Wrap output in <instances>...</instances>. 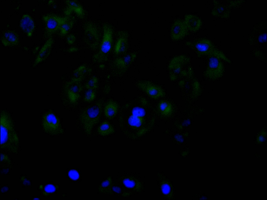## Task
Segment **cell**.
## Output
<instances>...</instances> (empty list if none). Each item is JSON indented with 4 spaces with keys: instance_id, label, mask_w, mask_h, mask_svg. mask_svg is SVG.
<instances>
[{
    "instance_id": "e0dca14e",
    "label": "cell",
    "mask_w": 267,
    "mask_h": 200,
    "mask_svg": "<svg viewBox=\"0 0 267 200\" xmlns=\"http://www.w3.org/2000/svg\"><path fill=\"white\" fill-rule=\"evenodd\" d=\"M65 2L67 7L64 10V13L66 16H70L71 13L74 12L80 18H83L84 17V10L80 4L76 1H66Z\"/></svg>"
},
{
    "instance_id": "ba28073f",
    "label": "cell",
    "mask_w": 267,
    "mask_h": 200,
    "mask_svg": "<svg viewBox=\"0 0 267 200\" xmlns=\"http://www.w3.org/2000/svg\"><path fill=\"white\" fill-rule=\"evenodd\" d=\"M71 16L61 17L54 15L48 14L43 17L45 24V35L50 38L59 29L61 25L66 21Z\"/></svg>"
},
{
    "instance_id": "44dd1931",
    "label": "cell",
    "mask_w": 267,
    "mask_h": 200,
    "mask_svg": "<svg viewBox=\"0 0 267 200\" xmlns=\"http://www.w3.org/2000/svg\"><path fill=\"white\" fill-rule=\"evenodd\" d=\"M184 22L188 30L193 32L198 30L202 23L201 20L198 17L190 14L185 16Z\"/></svg>"
},
{
    "instance_id": "4dcf8cb0",
    "label": "cell",
    "mask_w": 267,
    "mask_h": 200,
    "mask_svg": "<svg viewBox=\"0 0 267 200\" xmlns=\"http://www.w3.org/2000/svg\"><path fill=\"white\" fill-rule=\"evenodd\" d=\"M68 176L72 180H76L79 177L78 172L74 170H70L68 172Z\"/></svg>"
},
{
    "instance_id": "7a4b0ae2",
    "label": "cell",
    "mask_w": 267,
    "mask_h": 200,
    "mask_svg": "<svg viewBox=\"0 0 267 200\" xmlns=\"http://www.w3.org/2000/svg\"><path fill=\"white\" fill-rule=\"evenodd\" d=\"M0 119L1 147L16 152L19 148V141L12 118L8 111L2 110Z\"/></svg>"
},
{
    "instance_id": "4316f807",
    "label": "cell",
    "mask_w": 267,
    "mask_h": 200,
    "mask_svg": "<svg viewBox=\"0 0 267 200\" xmlns=\"http://www.w3.org/2000/svg\"><path fill=\"white\" fill-rule=\"evenodd\" d=\"M74 22V17L70 16L66 21L61 25L59 29L61 36H64L69 33L73 27Z\"/></svg>"
},
{
    "instance_id": "83f0119b",
    "label": "cell",
    "mask_w": 267,
    "mask_h": 200,
    "mask_svg": "<svg viewBox=\"0 0 267 200\" xmlns=\"http://www.w3.org/2000/svg\"><path fill=\"white\" fill-rule=\"evenodd\" d=\"M158 108L161 114L166 116L169 115L172 111V107L171 104L165 101H161L158 104Z\"/></svg>"
},
{
    "instance_id": "5bb4252c",
    "label": "cell",
    "mask_w": 267,
    "mask_h": 200,
    "mask_svg": "<svg viewBox=\"0 0 267 200\" xmlns=\"http://www.w3.org/2000/svg\"><path fill=\"white\" fill-rule=\"evenodd\" d=\"M82 87L80 82L71 80L67 82L65 90L70 102L72 104L76 103L80 97V93Z\"/></svg>"
},
{
    "instance_id": "e575fe53",
    "label": "cell",
    "mask_w": 267,
    "mask_h": 200,
    "mask_svg": "<svg viewBox=\"0 0 267 200\" xmlns=\"http://www.w3.org/2000/svg\"><path fill=\"white\" fill-rule=\"evenodd\" d=\"M33 199H40L39 198H33Z\"/></svg>"
},
{
    "instance_id": "ffe728a7",
    "label": "cell",
    "mask_w": 267,
    "mask_h": 200,
    "mask_svg": "<svg viewBox=\"0 0 267 200\" xmlns=\"http://www.w3.org/2000/svg\"><path fill=\"white\" fill-rule=\"evenodd\" d=\"M1 41L5 46H16L19 43V37L17 33L14 31L7 30L3 34Z\"/></svg>"
},
{
    "instance_id": "d6986e66",
    "label": "cell",
    "mask_w": 267,
    "mask_h": 200,
    "mask_svg": "<svg viewBox=\"0 0 267 200\" xmlns=\"http://www.w3.org/2000/svg\"><path fill=\"white\" fill-rule=\"evenodd\" d=\"M20 26L29 37L32 35L35 28V25L31 17L29 15L25 14L22 17Z\"/></svg>"
},
{
    "instance_id": "d4e9b609",
    "label": "cell",
    "mask_w": 267,
    "mask_h": 200,
    "mask_svg": "<svg viewBox=\"0 0 267 200\" xmlns=\"http://www.w3.org/2000/svg\"><path fill=\"white\" fill-rule=\"evenodd\" d=\"M52 37L49 38L41 48L36 59V61L39 62L46 59L49 55L53 43Z\"/></svg>"
},
{
    "instance_id": "6da1fadb",
    "label": "cell",
    "mask_w": 267,
    "mask_h": 200,
    "mask_svg": "<svg viewBox=\"0 0 267 200\" xmlns=\"http://www.w3.org/2000/svg\"><path fill=\"white\" fill-rule=\"evenodd\" d=\"M137 102L124 107L121 111L119 118L121 131L127 137L133 139L149 131L155 120L152 110L145 99L140 98Z\"/></svg>"
},
{
    "instance_id": "7402d4cb",
    "label": "cell",
    "mask_w": 267,
    "mask_h": 200,
    "mask_svg": "<svg viewBox=\"0 0 267 200\" xmlns=\"http://www.w3.org/2000/svg\"><path fill=\"white\" fill-rule=\"evenodd\" d=\"M92 70L85 65H82L75 70L73 71L71 80L80 82L90 73Z\"/></svg>"
},
{
    "instance_id": "7c38bea8",
    "label": "cell",
    "mask_w": 267,
    "mask_h": 200,
    "mask_svg": "<svg viewBox=\"0 0 267 200\" xmlns=\"http://www.w3.org/2000/svg\"><path fill=\"white\" fill-rule=\"evenodd\" d=\"M118 180L122 185L134 192L142 191L143 189V185L142 181L132 174H125L121 175Z\"/></svg>"
},
{
    "instance_id": "9c48e42d",
    "label": "cell",
    "mask_w": 267,
    "mask_h": 200,
    "mask_svg": "<svg viewBox=\"0 0 267 200\" xmlns=\"http://www.w3.org/2000/svg\"><path fill=\"white\" fill-rule=\"evenodd\" d=\"M84 39L86 43L93 50L98 48L100 44V37L98 29L92 22H88L84 26Z\"/></svg>"
},
{
    "instance_id": "9a60e30c",
    "label": "cell",
    "mask_w": 267,
    "mask_h": 200,
    "mask_svg": "<svg viewBox=\"0 0 267 200\" xmlns=\"http://www.w3.org/2000/svg\"><path fill=\"white\" fill-rule=\"evenodd\" d=\"M188 33V29L184 21L177 20L173 24L171 29L172 39L174 40L181 39Z\"/></svg>"
},
{
    "instance_id": "8992f818",
    "label": "cell",
    "mask_w": 267,
    "mask_h": 200,
    "mask_svg": "<svg viewBox=\"0 0 267 200\" xmlns=\"http://www.w3.org/2000/svg\"><path fill=\"white\" fill-rule=\"evenodd\" d=\"M193 49L199 56L207 55L214 56L229 63L231 61L221 51L216 48L212 43L208 40L202 39L191 44Z\"/></svg>"
},
{
    "instance_id": "4fadbf2b",
    "label": "cell",
    "mask_w": 267,
    "mask_h": 200,
    "mask_svg": "<svg viewBox=\"0 0 267 200\" xmlns=\"http://www.w3.org/2000/svg\"><path fill=\"white\" fill-rule=\"evenodd\" d=\"M136 85L138 88L153 98L156 99L163 96L164 95V92L162 88L150 81H140L138 82Z\"/></svg>"
},
{
    "instance_id": "3957f363",
    "label": "cell",
    "mask_w": 267,
    "mask_h": 200,
    "mask_svg": "<svg viewBox=\"0 0 267 200\" xmlns=\"http://www.w3.org/2000/svg\"><path fill=\"white\" fill-rule=\"evenodd\" d=\"M102 102L99 101L88 107L82 112L80 116L81 123L85 133L90 135L94 127L99 122L102 110Z\"/></svg>"
},
{
    "instance_id": "603a6c76",
    "label": "cell",
    "mask_w": 267,
    "mask_h": 200,
    "mask_svg": "<svg viewBox=\"0 0 267 200\" xmlns=\"http://www.w3.org/2000/svg\"><path fill=\"white\" fill-rule=\"evenodd\" d=\"M118 106L115 101L110 100L105 105L104 109V113L105 117L109 119L114 118L118 112Z\"/></svg>"
},
{
    "instance_id": "2e32d148",
    "label": "cell",
    "mask_w": 267,
    "mask_h": 200,
    "mask_svg": "<svg viewBox=\"0 0 267 200\" xmlns=\"http://www.w3.org/2000/svg\"><path fill=\"white\" fill-rule=\"evenodd\" d=\"M118 38L114 48V52L117 55L125 53L128 48V34L125 30L118 32Z\"/></svg>"
},
{
    "instance_id": "277c9868",
    "label": "cell",
    "mask_w": 267,
    "mask_h": 200,
    "mask_svg": "<svg viewBox=\"0 0 267 200\" xmlns=\"http://www.w3.org/2000/svg\"><path fill=\"white\" fill-rule=\"evenodd\" d=\"M103 29V37L99 51L93 57V61L95 63L106 61L113 46V30L112 26L108 24L104 23Z\"/></svg>"
},
{
    "instance_id": "52a82bcc",
    "label": "cell",
    "mask_w": 267,
    "mask_h": 200,
    "mask_svg": "<svg viewBox=\"0 0 267 200\" xmlns=\"http://www.w3.org/2000/svg\"><path fill=\"white\" fill-rule=\"evenodd\" d=\"M41 123L44 131L49 134L57 135L64 133L59 118L52 111H48L43 115Z\"/></svg>"
},
{
    "instance_id": "f546056e",
    "label": "cell",
    "mask_w": 267,
    "mask_h": 200,
    "mask_svg": "<svg viewBox=\"0 0 267 200\" xmlns=\"http://www.w3.org/2000/svg\"><path fill=\"white\" fill-rule=\"evenodd\" d=\"M96 94L93 90H88L85 95L84 100L86 102H90L93 101L95 98Z\"/></svg>"
},
{
    "instance_id": "d6a6232c",
    "label": "cell",
    "mask_w": 267,
    "mask_h": 200,
    "mask_svg": "<svg viewBox=\"0 0 267 200\" xmlns=\"http://www.w3.org/2000/svg\"><path fill=\"white\" fill-rule=\"evenodd\" d=\"M67 39V42L69 44H71L75 42L76 40V38L74 35L71 34L68 36Z\"/></svg>"
},
{
    "instance_id": "836d02e7",
    "label": "cell",
    "mask_w": 267,
    "mask_h": 200,
    "mask_svg": "<svg viewBox=\"0 0 267 200\" xmlns=\"http://www.w3.org/2000/svg\"><path fill=\"white\" fill-rule=\"evenodd\" d=\"M111 183V181L109 179H107L103 182L102 184L101 185L104 188H107L110 185Z\"/></svg>"
},
{
    "instance_id": "8fae6325",
    "label": "cell",
    "mask_w": 267,
    "mask_h": 200,
    "mask_svg": "<svg viewBox=\"0 0 267 200\" xmlns=\"http://www.w3.org/2000/svg\"><path fill=\"white\" fill-rule=\"evenodd\" d=\"M164 174L161 172L157 173L159 189L164 198L174 199L176 196L174 187L172 181Z\"/></svg>"
},
{
    "instance_id": "1f68e13d",
    "label": "cell",
    "mask_w": 267,
    "mask_h": 200,
    "mask_svg": "<svg viewBox=\"0 0 267 200\" xmlns=\"http://www.w3.org/2000/svg\"><path fill=\"white\" fill-rule=\"evenodd\" d=\"M44 190L47 193H52L55 191L56 188L53 185L49 184L45 186Z\"/></svg>"
},
{
    "instance_id": "cb8c5ba5",
    "label": "cell",
    "mask_w": 267,
    "mask_h": 200,
    "mask_svg": "<svg viewBox=\"0 0 267 200\" xmlns=\"http://www.w3.org/2000/svg\"><path fill=\"white\" fill-rule=\"evenodd\" d=\"M214 1V6L212 12V14L214 16L222 18L228 17L229 10L228 7L216 1Z\"/></svg>"
},
{
    "instance_id": "5b68a950",
    "label": "cell",
    "mask_w": 267,
    "mask_h": 200,
    "mask_svg": "<svg viewBox=\"0 0 267 200\" xmlns=\"http://www.w3.org/2000/svg\"><path fill=\"white\" fill-rule=\"evenodd\" d=\"M190 59L184 55H180L173 58L169 66L170 77L172 80H175L181 77L189 74L191 75L192 71L189 66Z\"/></svg>"
},
{
    "instance_id": "f1b7e54d",
    "label": "cell",
    "mask_w": 267,
    "mask_h": 200,
    "mask_svg": "<svg viewBox=\"0 0 267 200\" xmlns=\"http://www.w3.org/2000/svg\"><path fill=\"white\" fill-rule=\"evenodd\" d=\"M98 79L95 76H92L86 83L85 87L88 90H93L98 87Z\"/></svg>"
},
{
    "instance_id": "30bf717a",
    "label": "cell",
    "mask_w": 267,
    "mask_h": 200,
    "mask_svg": "<svg viewBox=\"0 0 267 200\" xmlns=\"http://www.w3.org/2000/svg\"><path fill=\"white\" fill-rule=\"evenodd\" d=\"M209 57V62L204 75L210 79H217L223 75L224 71L223 64L219 58L214 56Z\"/></svg>"
},
{
    "instance_id": "484cf974",
    "label": "cell",
    "mask_w": 267,
    "mask_h": 200,
    "mask_svg": "<svg viewBox=\"0 0 267 200\" xmlns=\"http://www.w3.org/2000/svg\"><path fill=\"white\" fill-rule=\"evenodd\" d=\"M97 132L102 136L108 135L114 133V129L112 126L108 121H105L100 124L97 128Z\"/></svg>"
},
{
    "instance_id": "ac0fdd59",
    "label": "cell",
    "mask_w": 267,
    "mask_h": 200,
    "mask_svg": "<svg viewBox=\"0 0 267 200\" xmlns=\"http://www.w3.org/2000/svg\"><path fill=\"white\" fill-rule=\"evenodd\" d=\"M137 56L136 53H128L124 56L117 58L115 64L116 67L120 70L127 68L134 61Z\"/></svg>"
}]
</instances>
